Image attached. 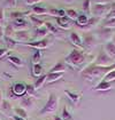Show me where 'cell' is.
<instances>
[{
    "mask_svg": "<svg viewBox=\"0 0 115 120\" xmlns=\"http://www.w3.org/2000/svg\"><path fill=\"white\" fill-rule=\"evenodd\" d=\"M113 70H115V63H113L112 65H108V66H100V65H96L92 63L82 70L81 75L87 81H93L94 79L103 80L106 74Z\"/></svg>",
    "mask_w": 115,
    "mask_h": 120,
    "instance_id": "6da1fadb",
    "label": "cell"
},
{
    "mask_svg": "<svg viewBox=\"0 0 115 120\" xmlns=\"http://www.w3.org/2000/svg\"><path fill=\"white\" fill-rule=\"evenodd\" d=\"M86 58H87V55H86V53H84V50L74 48L65 57V62H66V64L71 68H79L81 65H83L86 62Z\"/></svg>",
    "mask_w": 115,
    "mask_h": 120,
    "instance_id": "7a4b0ae2",
    "label": "cell"
},
{
    "mask_svg": "<svg viewBox=\"0 0 115 120\" xmlns=\"http://www.w3.org/2000/svg\"><path fill=\"white\" fill-rule=\"evenodd\" d=\"M58 106H59V96L51 93L48 95L47 102L45 103V105L40 109L39 113L40 114H48V113H54L58 110Z\"/></svg>",
    "mask_w": 115,
    "mask_h": 120,
    "instance_id": "3957f363",
    "label": "cell"
},
{
    "mask_svg": "<svg viewBox=\"0 0 115 120\" xmlns=\"http://www.w3.org/2000/svg\"><path fill=\"white\" fill-rule=\"evenodd\" d=\"M111 9V4L109 5H100V4H94L91 8V14L92 16L101 19L103 16H106L107 13Z\"/></svg>",
    "mask_w": 115,
    "mask_h": 120,
    "instance_id": "277c9868",
    "label": "cell"
},
{
    "mask_svg": "<svg viewBox=\"0 0 115 120\" xmlns=\"http://www.w3.org/2000/svg\"><path fill=\"white\" fill-rule=\"evenodd\" d=\"M82 40H83V47L87 50L94 48L97 46V44H98V37L93 33H90V32H86L83 36Z\"/></svg>",
    "mask_w": 115,
    "mask_h": 120,
    "instance_id": "5b68a950",
    "label": "cell"
},
{
    "mask_svg": "<svg viewBox=\"0 0 115 120\" xmlns=\"http://www.w3.org/2000/svg\"><path fill=\"white\" fill-rule=\"evenodd\" d=\"M22 45L31 47V48H35V49H45V48H48V47L52 45V41L48 38H44L41 40H33V41L24 42Z\"/></svg>",
    "mask_w": 115,
    "mask_h": 120,
    "instance_id": "8992f818",
    "label": "cell"
},
{
    "mask_svg": "<svg viewBox=\"0 0 115 120\" xmlns=\"http://www.w3.org/2000/svg\"><path fill=\"white\" fill-rule=\"evenodd\" d=\"M112 62H113V60H112L109 56L106 54L105 50H103V52L98 53L97 57L94 58V63H93V64L100 65V66H108V65L113 64Z\"/></svg>",
    "mask_w": 115,
    "mask_h": 120,
    "instance_id": "52a82bcc",
    "label": "cell"
},
{
    "mask_svg": "<svg viewBox=\"0 0 115 120\" xmlns=\"http://www.w3.org/2000/svg\"><path fill=\"white\" fill-rule=\"evenodd\" d=\"M12 96L16 97H23L27 94V85L23 82H15L10 88Z\"/></svg>",
    "mask_w": 115,
    "mask_h": 120,
    "instance_id": "ba28073f",
    "label": "cell"
},
{
    "mask_svg": "<svg viewBox=\"0 0 115 120\" xmlns=\"http://www.w3.org/2000/svg\"><path fill=\"white\" fill-rule=\"evenodd\" d=\"M115 31L114 29H109V28H105V26H100V28L97 30V37L101 38V39H104V40H106V41H109L112 38H113V36H114Z\"/></svg>",
    "mask_w": 115,
    "mask_h": 120,
    "instance_id": "9c48e42d",
    "label": "cell"
},
{
    "mask_svg": "<svg viewBox=\"0 0 115 120\" xmlns=\"http://www.w3.org/2000/svg\"><path fill=\"white\" fill-rule=\"evenodd\" d=\"M69 41L71 42L73 46H75L78 49H84L83 47V40H82V37L79 36V33L77 32H70L69 33Z\"/></svg>",
    "mask_w": 115,
    "mask_h": 120,
    "instance_id": "30bf717a",
    "label": "cell"
},
{
    "mask_svg": "<svg viewBox=\"0 0 115 120\" xmlns=\"http://www.w3.org/2000/svg\"><path fill=\"white\" fill-rule=\"evenodd\" d=\"M14 39L17 41V42H29L30 39H31V36L29 33V31L27 30H22V31H16L15 34H14Z\"/></svg>",
    "mask_w": 115,
    "mask_h": 120,
    "instance_id": "8fae6325",
    "label": "cell"
},
{
    "mask_svg": "<svg viewBox=\"0 0 115 120\" xmlns=\"http://www.w3.org/2000/svg\"><path fill=\"white\" fill-rule=\"evenodd\" d=\"M65 94L67 96V98L69 101L71 102L75 106H78L79 103L82 101V94H78V93H74V92H70V90H65Z\"/></svg>",
    "mask_w": 115,
    "mask_h": 120,
    "instance_id": "7c38bea8",
    "label": "cell"
},
{
    "mask_svg": "<svg viewBox=\"0 0 115 120\" xmlns=\"http://www.w3.org/2000/svg\"><path fill=\"white\" fill-rule=\"evenodd\" d=\"M65 75V72H47L46 73V83H54L61 80Z\"/></svg>",
    "mask_w": 115,
    "mask_h": 120,
    "instance_id": "4fadbf2b",
    "label": "cell"
},
{
    "mask_svg": "<svg viewBox=\"0 0 115 120\" xmlns=\"http://www.w3.org/2000/svg\"><path fill=\"white\" fill-rule=\"evenodd\" d=\"M55 22L58 24V28L62 29V30H70V19L68 16L65 17H55Z\"/></svg>",
    "mask_w": 115,
    "mask_h": 120,
    "instance_id": "5bb4252c",
    "label": "cell"
},
{
    "mask_svg": "<svg viewBox=\"0 0 115 120\" xmlns=\"http://www.w3.org/2000/svg\"><path fill=\"white\" fill-rule=\"evenodd\" d=\"M104 50L112 60H115V44L112 40L106 41L104 44Z\"/></svg>",
    "mask_w": 115,
    "mask_h": 120,
    "instance_id": "9a60e30c",
    "label": "cell"
},
{
    "mask_svg": "<svg viewBox=\"0 0 115 120\" xmlns=\"http://www.w3.org/2000/svg\"><path fill=\"white\" fill-rule=\"evenodd\" d=\"M12 25L15 31H22V30H25L28 26V22L25 21V19H15L12 22Z\"/></svg>",
    "mask_w": 115,
    "mask_h": 120,
    "instance_id": "2e32d148",
    "label": "cell"
},
{
    "mask_svg": "<svg viewBox=\"0 0 115 120\" xmlns=\"http://www.w3.org/2000/svg\"><path fill=\"white\" fill-rule=\"evenodd\" d=\"M67 69H68V65L66 64V62L58 61L57 63L48 70V72H65Z\"/></svg>",
    "mask_w": 115,
    "mask_h": 120,
    "instance_id": "e0dca14e",
    "label": "cell"
},
{
    "mask_svg": "<svg viewBox=\"0 0 115 120\" xmlns=\"http://www.w3.org/2000/svg\"><path fill=\"white\" fill-rule=\"evenodd\" d=\"M49 34L48 30L46 29V26H41L35 30V40H41L44 38H47V36Z\"/></svg>",
    "mask_w": 115,
    "mask_h": 120,
    "instance_id": "ac0fdd59",
    "label": "cell"
},
{
    "mask_svg": "<svg viewBox=\"0 0 115 120\" xmlns=\"http://www.w3.org/2000/svg\"><path fill=\"white\" fill-rule=\"evenodd\" d=\"M31 13H33V15H48V8H46L43 5H35L31 7Z\"/></svg>",
    "mask_w": 115,
    "mask_h": 120,
    "instance_id": "d6986e66",
    "label": "cell"
},
{
    "mask_svg": "<svg viewBox=\"0 0 115 120\" xmlns=\"http://www.w3.org/2000/svg\"><path fill=\"white\" fill-rule=\"evenodd\" d=\"M89 19H90V16L85 14V13H81V14H78V17L76 19V24L77 26L81 29L83 28V26H85L86 24H87V22H89Z\"/></svg>",
    "mask_w": 115,
    "mask_h": 120,
    "instance_id": "ffe728a7",
    "label": "cell"
},
{
    "mask_svg": "<svg viewBox=\"0 0 115 120\" xmlns=\"http://www.w3.org/2000/svg\"><path fill=\"white\" fill-rule=\"evenodd\" d=\"M7 61H8L9 63H12L13 65H15L16 68H22V66H24L23 60L16 55H8L7 56Z\"/></svg>",
    "mask_w": 115,
    "mask_h": 120,
    "instance_id": "44dd1931",
    "label": "cell"
},
{
    "mask_svg": "<svg viewBox=\"0 0 115 120\" xmlns=\"http://www.w3.org/2000/svg\"><path fill=\"white\" fill-rule=\"evenodd\" d=\"M111 88H112L111 82L105 81V80H101V81H99V82L96 85L94 90H96V92H107V90H109Z\"/></svg>",
    "mask_w": 115,
    "mask_h": 120,
    "instance_id": "7402d4cb",
    "label": "cell"
},
{
    "mask_svg": "<svg viewBox=\"0 0 115 120\" xmlns=\"http://www.w3.org/2000/svg\"><path fill=\"white\" fill-rule=\"evenodd\" d=\"M29 19H30V23H31L36 29L41 28V26L45 25V21L38 19V17H37L36 15H33V14H30V15H29Z\"/></svg>",
    "mask_w": 115,
    "mask_h": 120,
    "instance_id": "603a6c76",
    "label": "cell"
},
{
    "mask_svg": "<svg viewBox=\"0 0 115 120\" xmlns=\"http://www.w3.org/2000/svg\"><path fill=\"white\" fill-rule=\"evenodd\" d=\"M25 15H30V11H20V10H14L9 13V19L15 21L19 19H24Z\"/></svg>",
    "mask_w": 115,
    "mask_h": 120,
    "instance_id": "cb8c5ba5",
    "label": "cell"
},
{
    "mask_svg": "<svg viewBox=\"0 0 115 120\" xmlns=\"http://www.w3.org/2000/svg\"><path fill=\"white\" fill-rule=\"evenodd\" d=\"M100 21H101V19H98V17L92 16V17H90V19H89V22H87V24H86L85 26H83V28H81V29H82V30H85V31H87V30H91L93 26H96V25L99 23V22H100Z\"/></svg>",
    "mask_w": 115,
    "mask_h": 120,
    "instance_id": "d4e9b609",
    "label": "cell"
},
{
    "mask_svg": "<svg viewBox=\"0 0 115 120\" xmlns=\"http://www.w3.org/2000/svg\"><path fill=\"white\" fill-rule=\"evenodd\" d=\"M13 111H14L15 116H17L20 118H23V119H27V118H28V112L25 111L24 108H19V106H16V108L13 109Z\"/></svg>",
    "mask_w": 115,
    "mask_h": 120,
    "instance_id": "484cf974",
    "label": "cell"
},
{
    "mask_svg": "<svg viewBox=\"0 0 115 120\" xmlns=\"http://www.w3.org/2000/svg\"><path fill=\"white\" fill-rule=\"evenodd\" d=\"M4 41L6 44V48L7 49H13L14 47H16V45H17V41L14 38H10V37H4Z\"/></svg>",
    "mask_w": 115,
    "mask_h": 120,
    "instance_id": "4316f807",
    "label": "cell"
},
{
    "mask_svg": "<svg viewBox=\"0 0 115 120\" xmlns=\"http://www.w3.org/2000/svg\"><path fill=\"white\" fill-rule=\"evenodd\" d=\"M33 103H35V101H33V97L32 96H28V97H24V98L21 100L22 108H32Z\"/></svg>",
    "mask_w": 115,
    "mask_h": 120,
    "instance_id": "83f0119b",
    "label": "cell"
},
{
    "mask_svg": "<svg viewBox=\"0 0 115 120\" xmlns=\"http://www.w3.org/2000/svg\"><path fill=\"white\" fill-rule=\"evenodd\" d=\"M43 74V65L38 63V64H33L32 65V75L38 78Z\"/></svg>",
    "mask_w": 115,
    "mask_h": 120,
    "instance_id": "f1b7e54d",
    "label": "cell"
},
{
    "mask_svg": "<svg viewBox=\"0 0 115 120\" xmlns=\"http://www.w3.org/2000/svg\"><path fill=\"white\" fill-rule=\"evenodd\" d=\"M91 8H92V0H83V5H82L83 13L87 15L91 14Z\"/></svg>",
    "mask_w": 115,
    "mask_h": 120,
    "instance_id": "f546056e",
    "label": "cell"
},
{
    "mask_svg": "<svg viewBox=\"0 0 115 120\" xmlns=\"http://www.w3.org/2000/svg\"><path fill=\"white\" fill-rule=\"evenodd\" d=\"M46 83V74H41L40 77H38L37 78V80L35 81V88L36 89H39L40 87H43L44 85Z\"/></svg>",
    "mask_w": 115,
    "mask_h": 120,
    "instance_id": "4dcf8cb0",
    "label": "cell"
},
{
    "mask_svg": "<svg viewBox=\"0 0 115 120\" xmlns=\"http://www.w3.org/2000/svg\"><path fill=\"white\" fill-rule=\"evenodd\" d=\"M45 26H46V29L48 30L49 33H52V34H60L59 29H58L53 23H51V22H45Z\"/></svg>",
    "mask_w": 115,
    "mask_h": 120,
    "instance_id": "1f68e13d",
    "label": "cell"
},
{
    "mask_svg": "<svg viewBox=\"0 0 115 120\" xmlns=\"http://www.w3.org/2000/svg\"><path fill=\"white\" fill-rule=\"evenodd\" d=\"M41 52H40V49H36L35 52H33V54H32V57H31V60H32V63L33 64H38L39 62L41 61Z\"/></svg>",
    "mask_w": 115,
    "mask_h": 120,
    "instance_id": "d6a6232c",
    "label": "cell"
},
{
    "mask_svg": "<svg viewBox=\"0 0 115 120\" xmlns=\"http://www.w3.org/2000/svg\"><path fill=\"white\" fill-rule=\"evenodd\" d=\"M62 120H74L73 119V116H71V113L68 111L67 106L65 105L63 108H62V111H61V116H60Z\"/></svg>",
    "mask_w": 115,
    "mask_h": 120,
    "instance_id": "836d02e7",
    "label": "cell"
},
{
    "mask_svg": "<svg viewBox=\"0 0 115 120\" xmlns=\"http://www.w3.org/2000/svg\"><path fill=\"white\" fill-rule=\"evenodd\" d=\"M15 30L13 28L12 24H8L6 28H5V37H10V38H14V34H15Z\"/></svg>",
    "mask_w": 115,
    "mask_h": 120,
    "instance_id": "e575fe53",
    "label": "cell"
},
{
    "mask_svg": "<svg viewBox=\"0 0 115 120\" xmlns=\"http://www.w3.org/2000/svg\"><path fill=\"white\" fill-rule=\"evenodd\" d=\"M17 4V0H4L2 7L4 8H15Z\"/></svg>",
    "mask_w": 115,
    "mask_h": 120,
    "instance_id": "d590c367",
    "label": "cell"
},
{
    "mask_svg": "<svg viewBox=\"0 0 115 120\" xmlns=\"http://www.w3.org/2000/svg\"><path fill=\"white\" fill-rule=\"evenodd\" d=\"M114 17H115V1H113L111 4V9H109V11L107 13V15L105 16V21L106 19H114Z\"/></svg>",
    "mask_w": 115,
    "mask_h": 120,
    "instance_id": "8d00e7d4",
    "label": "cell"
},
{
    "mask_svg": "<svg viewBox=\"0 0 115 120\" xmlns=\"http://www.w3.org/2000/svg\"><path fill=\"white\" fill-rule=\"evenodd\" d=\"M66 15L70 19H74L75 22H76L77 17H78V13L75 9H66Z\"/></svg>",
    "mask_w": 115,
    "mask_h": 120,
    "instance_id": "74e56055",
    "label": "cell"
},
{
    "mask_svg": "<svg viewBox=\"0 0 115 120\" xmlns=\"http://www.w3.org/2000/svg\"><path fill=\"white\" fill-rule=\"evenodd\" d=\"M48 15H51L53 17H59L60 16V9L55 8L54 6H49L48 7Z\"/></svg>",
    "mask_w": 115,
    "mask_h": 120,
    "instance_id": "f35d334b",
    "label": "cell"
},
{
    "mask_svg": "<svg viewBox=\"0 0 115 120\" xmlns=\"http://www.w3.org/2000/svg\"><path fill=\"white\" fill-rule=\"evenodd\" d=\"M103 26L105 28H109V29H115V17L111 19H104V23H103Z\"/></svg>",
    "mask_w": 115,
    "mask_h": 120,
    "instance_id": "ab89813d",
    "label": "cell"
},
{
    "mask_svg": "<svg viewBox=\"0 0 115 120\" xmlns=\"http://www.w3.org/2000/svg\"><path fill=\"white\" fill-rule=\"evenodd\" d=\"M37 92V89L35 88V85L33 83H28L27 85V94L28 96H33Z\"/></svg>",
    "mask_w": 115,
    "mask_h": 120,
    "instance_id": "60d3db41",
    "label": "cell"
},
{
    "mask_svg": "<svg viewBox=\"0 0 115 120\" xmlns=\"http://www.w3.org/2000/svg\"><path fill=\"white\" fill-rule=\"evenodd\" d=\"M103 80H105V81H108V82L115 81V70L111 71V72H108V73H107L105 77H104V79H103Z\"/></svg>",
    "mask_w": 115,
    "mask_h": 120,
    "instance_id": "b9f144b4",
    "label": "cell"
},
{
    "mask_svg": "<svg viewBox=\"0 0 115 120\" xmlns=\"http://www.w3.org/2000/svg\"><path fill=\"white\" fill-rule=\"evenodd\" d=\"M1 109L5 111V112H8V111H10V109H12V105H10V103L8 101H6V100H4L2 101V103H1Z\"/></svg>",
    "mask_w": 115,
    "mask_h": 120,
    "instance_id": "7bdbcfd3",
    "label": "cell"
},
{
    "mask_svg": "<svg viewBox=\"0 0 115 120\" xmlns=\"http://www.w3.org/2000/svg\"><path fill=\"white\" fill-rule=\"evenodd\" d=\"M5 8L4 7H0V25H2L5 23Z\"/></svg>",
    "mask_w": 115,
    "mask_h": 120,
    "instance_id": "ee69618b",
    "label": "cell"
},
{
    "mask_svg": "<svg viewBox=\"0 0 115 120\" xmlns=\"http://www.w3.org/2000/svg\"><path fill=\"white\" fill-rule=\"evenodd\" d=\"M24 2H25V5H28V6H35V5H38L39 2L41 1V0H23Z\"/></svg>",
    "mask_w": 115,
    "mask_h": 120,
    "instance_id": "f6af8a7d",
    "label": "cell"
},
{
    "mask_svg": "<svg viewBox=\"0 0 115 120\" xmlns=\"http://www.w3.org/2000/svg\"><path fill=\"white\" fill-rule=\"evenodd\" d=\"M96 4H100V5H109L113 2V0H92Z\"/></svg>",
    "mask_w": 115,
    "mask_h": 120,
    "instance_id": "bcb514c9",
    "label": "cell"
},
{
    "mask_svg": "<svg viewBox=\"0 0 115 120\" xmlns=\"http://www.w3.org/2000/svg\"><path fill=\"white\" fill-rule=\"evenodd\" d=\"M8 50L9 49H7V48H0V58H2L4 56H6L8 54Z\"/></svg>",
    "mask_w": 115,
    "mask_h": 120,
    "instance_id": "7dc6e473",
    "label": "cell"
},
{
    "mask_svg": "<svg viewBox=\"0 0 115 120\" xmlns=\"http://www.w3.org/2000/svg\"><path fill=\"white\" fill-rule=\"evenodd\" d=\"M4 37H5V28L0 25V39H4Z\"/></svg>",
    "mask_w": 115,
    "mask_h": 120,
    "instance_id": "c3c4849f",
    "label": "cell"
},
{
    "mask_svg": "<svg viewBox=\"0 0 115 120\" xmlns=\"http://www.w3.org/2000/svg\"><path fill=\"white\" fill-rule=\"evenodd\" d=\"M13 119L14 120H27V119H23V118H20V117H17V116H14Z\"/></svg>",
    "mask_w": 115,
    "mask_h": 120,
    "instance_id": "681fc988",
    "label": "cell"
},
{
    "mask_svg": "<svg viewBox=\"0 0 115 120\" xmlns=\"http://www.w3.org/2000/svg\"><path fill=\"white\" fill-rule=\"evenodd\" d=\"M53 120H62V118H61L60 116H54V117H53Z\"/></svg>",
    "mask_w": 115,
    "mask_h": 120,
    "instance_id": "f907efd6",
    "label": "cell"
},
{
    "mask_svg": "<svg viewBox=\"0 0 115 120\" xmlns=\"http://www.w3.org/2000/svg\"><path fill=\"white\" fill-rule=\"evenodd\" d=\"M2 101H4V98H2V93H1V90H0V105H1Z\"/></svg>",
    "mask_w": 115,
    "mask_h": 120,
    "instance_id": "816d5d0a",
    "label": "cell"
},
{
    "mask_svg": "<svg viewBox=\"0 0 115 120\" xmlns=\"http://www.w3.org/2000/svg\"><path fill=\"white\" fill-rule=\"evenodd\" d=\"M62 1H65V2H67V4H70V2H73L74 0H62Z\"/></svg>",
    "mask_w": 115,
    "mask_h": 120,
    "instance_id": "f5cc1de1",
    "label": "cell"
},
{
    "mask_svg": "<svg viewBox=\"0 0 115 120\" xmlns=\"http://www.w3.org/2000/svg\"><path fill=\"white\" fill-rule=\"evenodd\" d=\"M112 41L115 44V33H114V36H113V38H112Z\"/></svg>",
    "mask_w": 115,
    "mask_h": 120,
    "instance_id": "db71d44e",
    "label": "cell"
},
{
    "mask_svg": "<svg viewBox=\"0 0 115 120\" xmlns=\"http://www.w3.org/2000/svg\"><path fill=\"white\" fill-rule=\"evenodd\" d=\"M0 120H1V117H0Z\"/></svg>",
    "mask_w": 115,
    "mask_h": 120,
    "instance_id": "11a10c76",
    "label": "cell"
}]
</instances>
